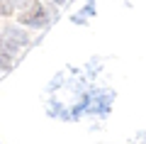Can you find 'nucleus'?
Here are the masks:
<instances>
[{"label": "nucleus", "mask_w": 146, "mask_h": 144, "mask_svg": "<svg viewBox=\"0 0 146 144\" xmlns=\"http://www.w3.org/2000/svg\"><path fill=\"white\" fill-rule=\"evenodd\" d=\"M54 3H63V0H54Z\"/></svg>", "instance_id": "4"}, {"label": "nucleus", "mask_w": 146, "mask_h": 144, "mask_svg": "<svg viewBox=\"0 0 146 144\" xmlns=\"http://www.w3.org/2000/svg\"><path fill=\"white\" fill-rule=\"evenodd\" d=\"M0 15H3V17H10L12 15V3H10V0H0Z\"/></svg>", "instance_id": "2"}, {"label": "nucleus", "mask_w": 146, "mask_h": 144, "mask_svg": "<svg viewBox=\"0 0 146 144\" xmlns=\"http://www.w3.org/2000/svg\"><path fill=\"white\" fill-rule=\"evenodd\" d=\"M20 22H22V25L39 27V25H44V22H46V15H44L42 5H39L36 0H32V7H29V10H25V12L20 15Z\"/></svg>", "instance_id": "1"}, {"label": "nucleus", "mask_w": 146, "mask_h": 144, "mask_svg": "<svg viewBox=\"0 0 146 144\" xmlns=\"http://www.w3.org/2000/svg\"><path fill=\"white\" fill-rule=\"evenodd\" d=\"M12 66V59L7 54H0V68H10Z\"/></svg>", "instance_id": "3"}]
</instances>
